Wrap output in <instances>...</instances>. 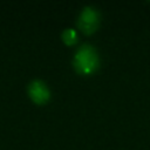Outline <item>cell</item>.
Listing matches in <instances>:
<instances>
[{"mask_svg":"<svg viewBox=\"0 0 150 150\" xmlns=\"http://www.w3.org/2000/svg\"><path fill=\"white\" fill-rule=\"evenodd\" d=\"M74 64L75 68L82 74L93 73L98 64V57L94 48H91L90 46L81 47L75 55Z\"/></svg>","mask_w":150,"mask_h":150,"instance_id":"obj_1","label":"cell"},{"mask_svg":"<svg viewBox=\"0 0 150 150\" xmlns=\"http://www.w3.org/2000/svg\"><path fill=\"white\" fill-rule=\"evenodd\" d=\"M98 25V13L93 7H87L82 11L80 19H79V26L84 33H91L96 29Z\"/></svg>","mask_w":150,"mask_h":150,"instance_id":"obj_2","label":"cell"},{"mask_svg":"<svg viewBox=\"0 0 150 150\" xmlns=\"http://www.w3.org/2000/svg\"><path fill=\"white\" fill-rule=\"evenodd\" d=\"M29 95L35 103H45L49 98V90L42 81H34L29 86Z\"/></svg>","mask_w":150,"mask_h":150,"instance_id":"obj_3","label":"cell"},{"mask_svg":"<svg viewBox=\"0 0 150 150\" xmlns=\"http://www.w3.org/2000/svg\"><path fill=\"white\" fill-rule=\"evenodd\" d=\"M62 38H63V40H64V42H66L67 45H73V43L76 41V34H75V32L71 30V29H67V30L63 33Z\"/></svg>","mask_w":150,"mask_h":150,"instance_id":"obj_4","label":"cell"}]
</instances>
